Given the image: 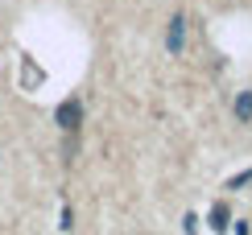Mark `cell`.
<instances>
[{
  "label": "cell",
  "instance_id": "5b68a950",
  "mask_svg": "<svg viewBox=\"0 0 252 235\" xmlns=\"http://www.w3.org/2000/svg\"><path fill=\"white\" fill-rule=\"evenodd\" d=\"M236 120H240V124L252 120V91H240V95H236Z\"/></svg>",
  "mask_w": 252,
  "mask_h": 235
},
{
  "label": "cell",
  "instance_id": "7a4b0ae2",
  "mask_svg": "<svg viewBox=\"0 0 252 235\" xmlns=\"http://www.w3.org/2000/svg\"><path fill=\"white\" fill-rule=\"evenodd\" d=\"M21 83H25V91H37L41 83H46V70H41V66H37V62L29 58V54L21 58Z\"/></svg>",
  "mask_w": 252,
  "mask_h": 235
},
{
  "label": "cell",
  "instance_id": "277c9868",
  "mask_svg": "<svg viewBox=\"0 0 252 235\" xmlns=\"http://www.w3.org/2000/svg\"><path fill=\"white\" fill-rule=\"evenodd\" d=\"M211 227H215V231H227V227H232V210H227L223 202H215V206H211Z\"/></svg>",
  "mask_w": 252,
  "mask_h": 235
},
{
  "label": "cell",
  "instance_id": "3957f363",
  "mask_svg": "<svg viewBox=\"0 0 252 235\" xmlns=\"http://www.w3.org/2000/svg\"><path fill=\"white\" fill-rule=\"evenodd\" d=\"M182 37H186V17H174L170 21V37H165V50H170V54H182Z\"/></svg>",
  "mask_w": 252,
  "mask_h": 235
},
{
  "label": "cell",
  "instance_id": "6da1fadb",
  "mask_svg": "<svg viewBox=\"0 0 252 235\" xmlns=\"http://www.w3.org/2000/svg\"><path fill=\"white\" fill-rule=\"evenodd\" d=\"M54 124L62 128V132H79V124H83V103H79V99L58 103V108H54Z\"/></svg>",
  "mask_w": 252,
  "mask_h": 235
},
{
  "label": "cell",
  "instance_id": "8992f818",
  "mask_svg": "<svg viewBox=\"0 0 252 235\" xmlns=\"http://www.w3.org/2000/svg\"><path fill=\"white\" fill-rule=\"evenodd\" d=\"M244 181H252V169H244V174H236L232 181H227V190H236V186H244Z\"/></svg>",
  "mask_w": 252,
  "mask_h": 235
}]
</instances>
